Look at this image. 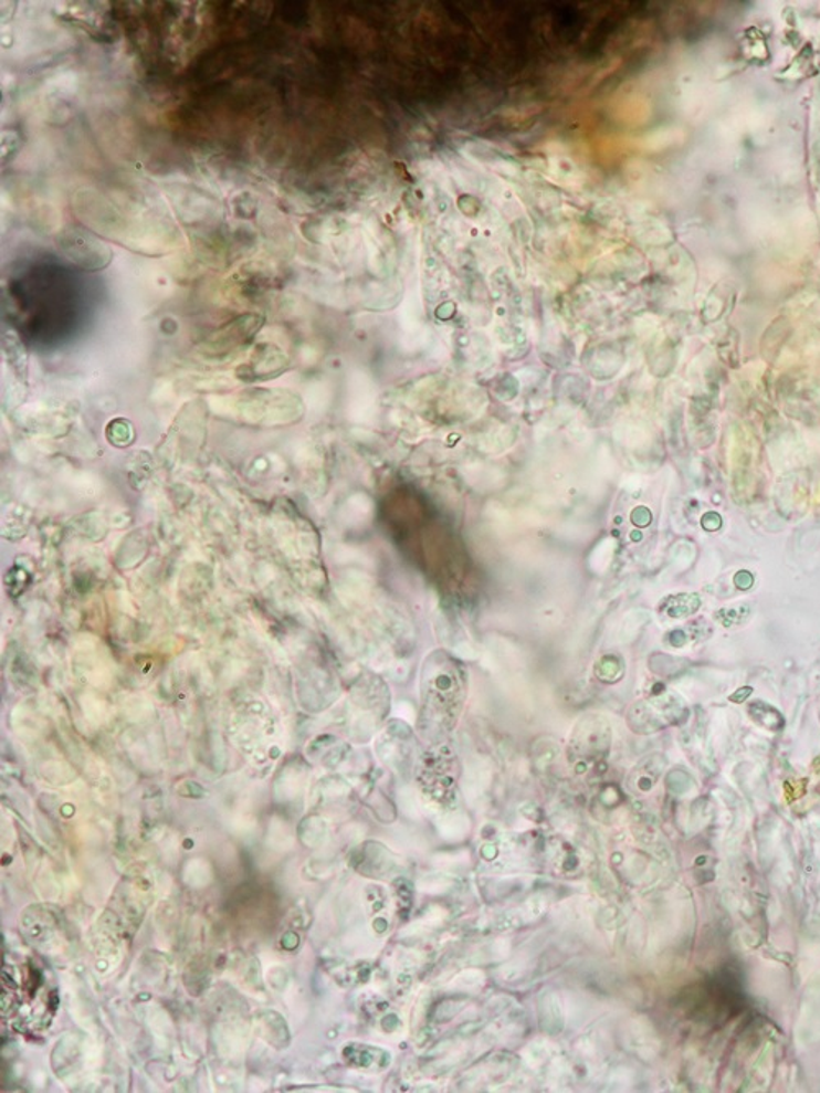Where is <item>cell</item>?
Here are the masks:
<instances>
[{
    "label": "cell",
    "mask_w": 820,
    "mask_h": 1093,
    "mask_svg": "<svg viewBox=\"0 0 820 1093\" xmlns=\"http://www.w3.org/2000/svg\"><path fill=\"white\" fill-rule=\"evenodd\" d=\"M56 243L71 262L83 269H103L111 260L107 246L81 227H66L57 235Z\"/></svg>",
    "instance_id": "1"
}]
</instances>
